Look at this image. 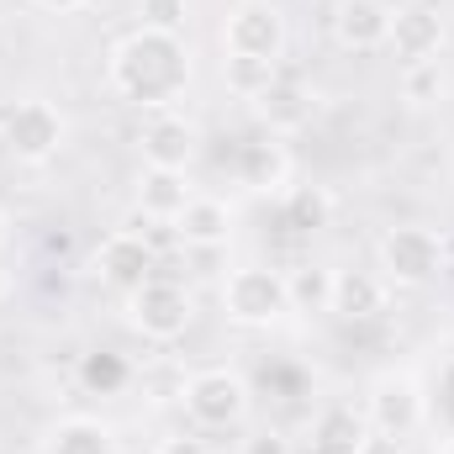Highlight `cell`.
<instances>
[{
	"label": "cell",
	"mask_w": 454,
	"mask_h": 454,
	"mask_svg": "<svg viewBox=\"0 0 454 454\" xmlns=\"http://www.w3.org/2000/svg\"><path fill=\"white\" fill-rule=\"evenodd\" d=\"M169 227H175V238H180L185 248H223L227 232H232V207L217 201V196H191L185 212Z\"/></svg>",
	"instance_id": "16"
},
{
	"label": "cell",
	"mask_w": 454,
	"mask_h": 454,
	"mask_svg": "<svg viewBox=\"0 0 454 454\" xmlns=\"http://www.w3.org/2000/svg\"><path fill=\"white\" fill-rule=\"evenodd\" d=\"M243 454H296V450H291V439H286V434H275V428H259L254 439H243Z\"/></svg>",
	"instance_id": "27"
},
{
	"label": "cell",
	"mask_w": 454,
	"mask_h": 454,
	"mask_svg": "<svg viewBox=\"0 0 454 454\" xmlns=\"http://www.w3.org/2000/svg\"><path fill=\"white\" fill-rule=\"evenodd\" d=\"M127 380V364L101 354V359H85V386H121Z\"/></svg>",
	"instance_id": "24"
},
{
	"label": "cell",
	"mask_w": 454,
	"mask_h": 454,
	"mask_svg": "<svg viewBox=\"0 0 454 454\" xmlns=\"http://www.w3.org/2000/svg\"><path fill=\"white\" fill-rule=\"evenodd\" d=\"M64 137H69V121L43 96H27V101H16L11 112L0 116V143H5V153L16 164H48V159H59Z\"/></svg>",
	"instance_id": "4"
},
{
	"label": "cell",
	"mask_w": 454,
	"mask_h": 454,
	"mask_svg": "<svg viewBox=\"0 0 454 454\" xmlns=\"http://www.w3.org/2000/svg\"><path fill=\"white\" fill-rule=\"evenodd\" d=\"M375 259H380L386 286L418 291V286H434V280H439V270H444V238H439L434 227H418V223L386 227Z\"/></svg>",
	"instance_id": "3"
},
{
	"label": "cell",
	"mask_w": 454,
	"mask_h": 454,
	"mask_svg": "<svg viewBox=\"0 0 454 454\" xmlns=\"http://www.w3.org/2000/svg\"><path fill=\"white\" fill-rule=\"evenodd\" d=\"M180 402H185L191 428H201V434H223V428H238V423L248 418L254 391H248V380H243L238 370L212 364V370H196V375L185 380Z\"/></svg>",
	"instance_id": "2"
},
{
	"label": "cell",
	"mask_w": 454,
	"mask_h": 454,
	"mask_svg": "<svg viewBox=\"0 0 454 454\" xmlns=\"http://www.w3.org/2000/svg\"><path fill=\"white\" fill-rule=\"evenodd\" d=\"M280 217L291 232H317L333 223V196L323 185H286L280 191Z\"/></svg>",
	"instance_id": "19"
},
{
	"label": "cell",
	"mask_w": 454,
	"mask_h": 454,
	"mask_svg": "<svg viewBox=\"0 0 454 454\" xmlns=\"http://www.w3.org/2000/svg\"><path fill=\"white\" fill-rule=\"evenodd\" d=\"M286 296H291V312H328V301H333V270L307 264V270L286 275Z\"/></svg>",
	"instance_id": "22"
},
{
	"label": "cell",
	"mask_w": 454,
	"mask_h": 454,
	"mask_svg": "<svg viewBox=\"0 0 454 454\" xmlns=\"http://www.w3.org/2000/svg\"><path fill=\"white\" fill-rule=\"evenodd\" d=\"M444 96H450V74H444L439 59L407 64V69H402V101H407L412 112H428V106H439Z\"/></svg>",
	"instance_id": "21"
},
{
	"label": "cell",
	"mask_w": 454,
	"mask_h": 454,
	"mask_svg": "<svg viewBox=\"0 0 454 454\" xmlns=\"http://www.w3.org/2000/svg\"><path fill=\"white\" fill-rule=\"evenodd\" d=\"M439 454H454V439H450V444H444V450H439Z\"/></svg>",
	"instance_id": "32"
},
{
	"label": "cell",
	"mask_w": 454,
	"mask_h": 454,
	"mask_svg": "<svg viewBox=\"0 0 454 454\" xmlns=\"http://www.w3.org/2000/svg\"><path fill=\"white\" fill-rule=\"evenodd\" d=\"M223 312L227 323L238 328H270L291 312V296H286V275L270 270V264H238L223 280Z\"/></svg>",
	"instance_id": "5"
},
{
	"label": "cell",
	"mask_w": 454,
	"mask_h": 454,
	"mask_svg": "<svg viewBox=\"0 0 454 454\" xmlns=\"http://www.w3.org/2000/svg\"><path fill=\"white\" fill-rule=\"evenodd\" d=\"M248 106H254L259 121H264V132H270V137H286V132H301V127L312 121V90H307L296 74H286V69H280V80H275L264 96H254Z\"/></svg>",
	"instance_id": "14"
},
{
	"label": "cell",
	"mask_w": 454,
	"mask_h": 454,
	"mask_svg": "<svg viewBox=\"0 0 454 454\" xmlns=\"http://www.w3.org/2000/svg\"><path fill=\"white\" fill-rule=\"evenodd\" d=\"M137 148H143V164L148 169H191L196 148H201V132L191 116L169 112H148L143 132H137Z\"/></svg>",
	"instance_id": "10"
},
{
	"label": "cell",
	"mask_w": 454,
	"mask_h": 454,
	"mask_svg": "<svg viewBox=\"0 0 454 454\" xmlns=\"http://www.w3.org/2000/svg\"><path fill=\"white\" fill-rule=\"evenodd\" d=\"M137 5H148V0H137Z\"/></svg>",
	"instance_id": "33"
},
{
	"label": "cell",
	"mask_w": 454,
	"mask_h": 454,
	"mask_svg": "<svg viewBox=\"0 0 454 454\" xmlns=\"http://www.w3.org/2000/svg\"><path fill=\"white\" fill-rule=\"evenodd\" d=\"M148 27H164V32H180V16H185V0H148Z\"/></svg>",
	"instance_id": "26"
},
{
	"label": "cell",
	"mask_w": 454,
	"mask_h": 454,
	"mask_svg": "<svg viewBox=\"0 0 454 454\" xmlns=\"http://www.w3.org/2000/svg\"><path fill=\"white\" fill-rule=\"evenodd\" d=\"M90 275L101 280V286H112V291H137L143 280H153V243L143 238V232H132V227H121L112 232L101 248H96V259H90Z\"/></svg>",
	"instance_id": "9"
},
{
	"label": "cell",
	"mask_w": 454,
	"mask_h": 454,
	"mask_svg": "<svg viewBox=\"0 0 454 454\" xmlns=\"http://www.w3.org/2000/svg\"><path fill=\"white\" fill-rule=\"evenodd\" d=\"M48 454H116V439L101 418H64L48 434Z\"/></svg>",
	"instance_id": "20"
},
{
	"label": "cell",
	"mask_w": 454,
	"mask_h": 454,
	"mask_svg": "<svg viewBox=\"0 0 454 454\" xmlns=\"http://www.w3.org/2000/svg\"><path fill=\"white\" fill-rule=\"evenodd\" d=\"M5 296H11V275L0 270V301H5Z\"/></svg>",
	"instance_id": "31"
},
{
	"label": "cell",
	"mask_w": 454,
	"mask_h": 454,
	"mask_svg": "<svg viewBox=\"0 0 454 454\" xmlns=\"http://www.w3.org/2000/svg\"><path fill=\"white\" fill-rule=\"evenodd\" d=\"M153 454H212V444L201 439V428H180V434H164L159 444H153Z\"/></svg>",
	"instance_id": "25"
},
{
	"label": "cell",
	"mask_w": 454,
	"mask_h": 454,
	"mask_svg": "<svg viewBox=\"0 0 454 454\" xmlns=\"http://www.w3.org/2000/svg\"><path fill=\"white\" fill-rule=\"evenodd\" d=\"M5 243H11V217L0 212V248H5Z\"/></svg>",
	"instance_id": "30"
},
{
	"label": "cell",
	"mask_w": 454,
	"mask_h": 454,
	"mask_svg": "<svg viewBox=\"0 0 454 454\" xmlns=\"http://www.w3.org/2000/svg\"><path fill=\"white\" fill-rule=\"evenodd\" d=\"M444 16L434 11V5H402L396 16H391V37H386V48L402 59V69L407 64H428V59H439L444 53Z\"/></svg>",
	"instance_id": "11"
},
{
	"label": "cell",
	"mask_w": 454,
	"mask_h": 454,
	"mask_svg": "<svg viewBox=\"0 0 454 454\" xmlns=\"http://www.w3.org/2000/svg\"><path fill=\"white\" fill-rule=\"evenodd\" d=\"M391 5L386 0H339L333 5V37L348 53H375L391 37Z\"/></svg>",
	"instance_id": "12"
},
{
	"label": "cell",
	"mask_w": 454,
	"mask_h": 454,
	"mask_svg": "<svg viewBox=\"0 0 454 454\" xmlns=\"http://www.w3.org/2000/svg\"><path fill=\"white\" fill-rule=\"evenodd\" d=\"M359 454H407V450H402V439H396V434H375V428H370V434H364V444H359Z\"/></svg>",
	"instance_id": "28"
},
{
	"label": "cell",
	"mask_w": 454,
	"mask_h": 454,
	"mask_svg": "<svg viewBox=\"0 0 454 454\" xmlns=\"http://www.w3.org/2000/svg\"><path fill=\"white\" fill-rule=\"evenodd\" d=\"M386 301H391V286H386L380 270H333V301H328L333 317L370 323V317L386 312Z\"/></svg>",
	"instance_id": "13"
},
{
	"label": "cell",
	"mask_w": 454,
	"mask_h": 454,
	"mask_svg": "<svg viewBox=\"0 0 454 454\" xmlns=\"http://www.w3.org/2000/svg\"><path fill=\"white\" fill-rule=\"evenodd\" d=\"M191 317H196V301H191V291L175 286V280H159V275H153V280H143L137 291H127V328H132L137 339L175 343V339H185Z\"/></svg>",
	"instance_id": "6"
},
{
	"label": "cell",
	"mask_w": 454,
	"mask_h": 454,
	"mask_svg": "<svg viewBox=\"0 0 454 454\" xmlns=\"http://www.w3.org/2000/svg\"><path fill=\"white\" fill-rule=\"evenodd\" d=\"M106 80L121 101L143 106V112H169L185 85H191V48L180 32H164V27H137L127 32L112 48V64H106Z\"/></svg>",
	"instance_id": "1"
},
{
	"label": "cell",
	"mask_w": 454,
	"mask_h": 454,
	"mask_svg": "<svg viewBox=\"0 0 454 454\" xmlns=\"http://www.w3.org/2000/svg\"><path fill=\"white\" fill-rule=\"evenodd\" d=\"M32 5H43V11H53V16H74V11H85L90 0H32Z\"/></svg>",
	"instance_id": "29"
},
{
	"label": "cell",
	"mask_w": 454,
	"mask_h": 454,
	"mask_svg": "<svg viewBox=\"0 0 454 454\" xmlns=\"http://www.w3.org/2000/svg\"><path fill=\"white\" fill-rule=\"evenodd\" d=\"M364 434H370V423H364V412H354V407H323L317 418H312V454H359L364 444Z\"/></svg>",
	"instance_id": "18"
},
{
	"label": "cell",
	"mask_w": 454,
	"mask_h": 454,
	"mask_svg": "<svg viewBox=\"0 0 454 454\" xmlns=\"http://www.w3.org/2000/svg\"><path fill=\"white\" fill-rule=\"evenodd\" d=\"M191 196H196V191H191L185 169H148V164H143V175H137V212H143V217L175 223Z\"/></svg>",
	"instance_id": "17"
},
{
	"label": "cell",
	"mask_w": 454,
	"mask_h": 454,
	"mask_svg": "<svg viewBox=\"0 0 454 454\" xmlns=\"http://www.w3.org/2000/svg\"><path fill=\"white\" fill-rule=\"evenodd\" d=\"M223 80L227 90H238L243 101L264 96L275 80H280V64H259V59H223Z\"/></svg>",
	"instance_id": "23"
},
{
	"label": "cell",
	"mask_w": 454,
	"mask_h": 454,
	"mask_svg": "<svg viewBox=\"0 0 454 454\" xmlns=\"http://www.w3.org/2000/svg\"><path fill=\"white\" fill-rule=\"evenodd\" d=\"M423 418H428V396H423L418 375H407V370L375 375V386H370V396H364V423H370L375 434L407 439V434L423 428Z\"/></svg>",
	"instance_id": "8"
},
{
	"label": "cell",
	"mask_w": 454,
	"mask_h": 454,
	"mask_svg": "<svg viewBox=\"0 0 454 454\" xmlns=\"http://www.w3.org/2000/svg\"><path fill=\"white\" fill-rule=\"evenodd\" d=\"M238 180L248 191H259V196H280L291 185V153H286V143L270 137V132L254 137V143H243L238 148Z\"/></svg>",
	"instance_id": "15"
},
{
	"label": "cell",
	"mask_w": 454,
	"mask_h": 454,
	"mask_svg": "<svg viewBox=\"0 0 454 454\" xmlns=\"http://www.w3.org/2000/svg\"><path fill=\"white\" fill-rule=\"evenodd\" d=\"M286 53V11L275 0H238L223 21V59L280 64Z\"/></svg>",
	"instance_id": "7"
}]
</instances>
